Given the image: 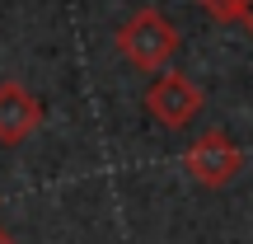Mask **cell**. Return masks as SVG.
<instances>
[{
	"label": "cell",
	"instance_id": "cell-1",
	"mask_svg": "<svg viewBox=\"0 0 253 244\" xmlns=\"http://www.w3.org/2000/svg\"><path fill=\"white\" fill-rule=\"evenodd\" d=\"M113 47H118V56L126 66L155 75V71H164V66L178 56L183 38H178V28H173V19L164 14V9L145 5V9H136L118 33H113Z\"/></svg>",
	"mask_w": 253,
	"mask_h": 244
},
{
	"label": "cell",
	"instance_id": "cell-2",
	"mask_svg": "<svg viewBox=\"0 0 253 244\" xmlns=\"http://www.w3.org/2000/svg\"><path fill=\"white\" fill-rule=\"evenodd\" d=\"M202 103H207V94H202V85H192L183 71H155V80L145 85V113H150L160 127H169V132H183L188 122H197Z\"/></svg>",
	"mask_w": 253,
	"mask_h": 244
},
{
	"label": "cell",
	"instance_id": "cell-3",
	"mask_svg": "<svg viewBox=\"0 0 253 244\" xmlns=\"http://www.w3.org/2000/svg\"><path fill=\"white\" fill-rule=\"evenodd\" d=\"M183 169H188V179L202 183V188H225V183L244 169V150L235 146L230 132L211 127V132H202L197 141L183 150Z\"/></svg>",
	"mask_w": 253,
	"mask_h": 244
},
{
	"label": "cell",
	"instance_id": "cell-4",
	"mask_svg": "<svg viewBox=\"0 0 253 244\" xmlns=\"http://www.w3.org/2000/svg\"><path fill=\"white\" fill-rule=\"evenodd\" d=\"M42 99H38L28 85L19 80H0V146L5 150H14V146H24L28 136L42 127Z\"/></svg>",
	"mask_w": 253,
	"mask_h": 244
},
{
	"label": "cell",
	"instance_id": "cell-5",
	"mask_svg": "<svg viewBox=\"0 0 253 244\" xmlns=\"http://www.w3.org/2000/svg\"><path fill=\"white\" fill-rule=\"evenodd\" d=\"M202 9H207V19H216V24H244V5L249 0H197Z\"/></svg>",
	"mask_w": 253,
	"mask_h": 244
},
{
	"label": "cell",
	"instance_id": "cell-6",
	"mask_svg": "<svg viewBox=\"0 0 253 244\" xmlns=\"http://www.w3.org/2000/svg\"><path fill=\"white\" fill-rule=\"evenodd\" d=\"M244 28H249V33H253V0H249V5H244Z\"/></svg>",
	"mask_w": 253,
	"mask_h": 244
},
{
	"label": "cell",
	"instance_id": "cell-7",
	"mask_svg": "<svg viewBox=\"0 0 253 244\" xmlns=\"http://www.w3.org/2000/svg\"><path fill=\"white\" fill-rule=\"evenodd\" d=\"M0 244H19L14 235H9V230H0Z\"/></svg>",
	"mask_w": 253,
	"mask_h": 244
},
{
	"label": "cell",
	"instance_id": "cell-8",
	"mask_svg": "<svg viewBox=\"0 0 253 244\" xmlns=\"http://www.w3.org/2000/svg\"><path fill=\"white\" fill-rule=\"evenodd\" d=\"M0 207H5V197H0Z\"/></svg>",
	"mask_w": 253,
	"mask_h": 244
}]
</instances>
